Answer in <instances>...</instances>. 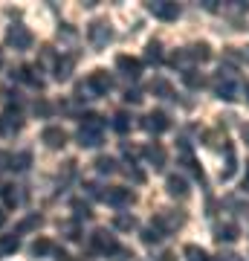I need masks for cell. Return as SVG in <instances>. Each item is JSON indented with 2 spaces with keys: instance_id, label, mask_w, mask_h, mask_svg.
I'll list each match as a JSON object with an SVG mask.
<instances>
[{
  "instance_id": "52a82bcc",
  "label": "cell",
  "mask_w": 249,
  "mask_h": 261,
  "mask_svg": "<svg viewBox=\"0 0 249 261\" xmlns=\"http://www.w3.org/2000/svg\"><path fill=\"white\" fill-rule=\"evenodd\" d=\"M142 128L148 130V134H165L168 128H171V119H168L165 111H151L142 119Z\"/></svg>"
},
{
  "instance_id": "4316f807",
  "label": "cell",
  "mask_w": 249,
  "mask_h": 261,
  "mask_svg": "<svg viewBox=\"0 0 249 261\" xmlns=\"http://www.w3.org/2000/svg\"><path fill=\"white\" fill-rule=\"evenodd\" d=\"M235 151H232V145H226V168L220 171V180H232V174H235Z\"/></svg>"
},
{
  "instance_id": "ee69618b",
  "label": "cell",
  "mask_w": 249,
  "mask_h": 261,
  "mask_svg": "<svg viewBox=\"0 0 249 261\" xmlns=\"http://www.w3.org/2000/svg\"><path fill=\"white\" fill-rule=\"evenodd\" d=\"M52 252H56V261H73L70 252H64V250H52Z\"/></svg>"
},
{
  "instance_id": "1f68e13d",
  "label": "cell",
  "mask_w": 249,
  "mask_h": 261,
  "mask_svg": "<svg viewBox=\"0 0 249 261\" xmlns=\"http://www.w3.org/2000/svg\"><path fill=\"white\" fill-rule=\"evenodd\" d=\"M18 247H20L18 235H3V238H0V252H15Z\"/></svg>"
},
{
  "instance_id": "d6a6232c",
  "label": "cell",
  "mask_w": 249,
  "mask_h": 261,
  "mask_svg": "<svg viewBox=\"0 0 249 261\" xmlns=\"http://www.w3.org/2000/svg\"><path fill=\"white\" fill-rule=\"evenodd\" d=\"M183 79H185V84H188V87H194V90H200V87H203V75L197 73V70H185Z\"/></svg>"
},
{
  "instance_id": "9a60e30c",
  "label": "cell",
  "mask_w": 249,
  "mask_h": 261,
  "mask_svg": "<svg viewBox=\"0 0 249 261\" xmlns=\"http://www.w3.org/2000/svg\"><path fill=\"white\" fill-rule=\"evenodd\" d=\"M183 53H185V58H191V61H200V64L212 58V47H209L206 41H200V44H191V47H185Z\"/></svg>"
},
{
  "instance_id": "f6af8a7d",
  "label": "cell",
  "mask_w": 249,
  "mask_h": 261,
  "mask_svg": "<svg viewBox=\"0 0 249 261\" xmlns=\"http://www.w3.org/2000/svg\"><path fill=\"white\" fill-rule=\"evenodd\" d=\"M162 261H174V252H162Z\"/></svg>"
},
{
  "instance_id": "e575fe53",
  "label": "cell",
  "mask_w": 249,
  "mask_h": 261,
  "mask_svg": "<svg viewBox=\"0 0 249 261\" xmlns=\"http://www.w3.org/2000/svg\"><path fill=\"white\" fill-rule=\"evenodd\" d=\"M122 171H125V174H128V177L133 180V183H145V174H142V171H139V168L133 166V163H128V166L122 168Z\"/></svg>"
},
{
  "instance_id": "277c9868",
  "label": "cell",
  "mask_w": 249,
  "mask_h": 261,
  "mask_svg": "<svg viewBox=\"0 0 249 261\" xmlns=\"http://www.w3.org/2000/svg\"><path fill=\"white\" fill-rule=\"evenodd\" d=\"M87 38H90V44H93L96 49H104V47L113 41L110 23H107V20H93L90 29H87Z\"/></svg>"
},
{
  "instance_id": "836d02e7",
  "label": "cell",
  "mask_w": 249,
  "mask_h": 261,
  "mask_svg": "<svg viewBox=\"0 0 249 261\" xmlns=\"http://www.w3.org/2000/svg\"><path fill=\"white\" fill-rule=\"evenodd\" d=\"M226 56H229L232 61H246V64H249V47H243V49L232 47V49H226Z\"/></svg>"
},
{
  "instance_id": "5b68a950",
  "label": "cell",
  "mask_w": 249,
  "mask_h": 261,
  "mask_svg": "<svg viewBox=\"0 0 249 261\" xmlns=\"http://www.w3.org/2000/svg\"><path fill=\"white\" fill-rule=\"evenodd\" d=\"M6 44L15 47L18 53H23V49L32 47V32H29L26 27H20V23H12V27L6 29Z\"/></svg>"
},
{
  "instance_id": "f1b7e54d",
  "label": "cell",
  "mask_w": 249,
  "mask_h": 261,
  "mask_svg": "<svg viewBox=\"0 0 249 261\" xmlns=\"http://www.w3.org/2000/svg\"><path fill=\"white\" fill-rule=\"evenodd\" d=\"M162 238H165V235L159 232V229H157V226H154V224H151V226H145V229H142V241H145V244H159V241H162Z\"/></svg>"
},
{
  "instance_id": "ba28073f",
  "label": "cell",
  "mask_w": 249,
  "mask_h": 261,
  "mask_svg": "<svg viewBox=\"0 0 249 261\" xmlns=\"http://www.w3.org/2000/svg\"><path fill=\"white\" fill-rule=\"evenodd\" d=\"M41 142H44L46 148H64L67 145V130L61 125H46L41 130Z\"/></svg>"
},
{
  "instance_id": "d6986e66",
  "label": "cell",
  "mask_w": 249,
  "mask_h": 261,
  "mask_svg": "<svg viewBox=\"0 0 249 261\" xmlns=\"http://www.w3.org/2000/svg\"><path fill=\"white\" fill-rule=\"evenodd\" d=\"M35 70L38 67H18L15 70V79H20V82H26V84H32V87H44V82H41V75H35Z\"/></svg>"
},
{
  "instance_id": "7c38bea8",
  "label": "cell",
  "mask_w": 249,
  "mask_h": 261,
  "mask_svg": "<svg viewBox=\"0 0 249 261\" xmlns=\"http://www.w3.org/2000/svg\"><path fill=\"white\" fill-rule=\"evenodd\" d=\"M87 84H90V90H93L96 96H104V93H107V90L113 87V79L104 73V70H96V73H90Z\"/></svg>"
},
{
  "instance_id": "cb8c5ba5",
  "label": "cell",
  "mask_w": 249,
  "mask_h": 261,
  "mask_svg": "<svg viewBox=\"0 0 249 261\" xmlns=\"http://www.w3.org/2000/svg\"><path fill=\"white\" fill-rule=\"evenodd\" d=\"M183 255H185V261H212L209 255H206L203 247H197V244H188V247L183 250Z\"/></svg>"
},
{
  "instance_id": "4fadbf2b",
  "label": "cell",
  "mask_w": 249,
  "mask_h": 261,
  "mask_svg": "<svg viewBox=\"0 0 249 261\" xmlns=\"http://www.w3.org/2000/svg\"><path fill=\"white\" fill-rule=\"evenodd\" d=\"M73 64H75L73 56H61L56 61V67H52V79H56V82H67L70 73H73Z\"/></svg>"
},
{
  "instance_id": "ab89813d",
  "label": "cell",
  "mask_w": 249,
  "mask_h": 261,
  "mask_svg": "<svg viewBox=\"0 0 249 261\" xmlns=\"http://www.w3.org/2000/svg\"><path fill=\"white\" fill-rule=\"evenodd\" d=\"M214 261H243V255H238V252H220Z\"/></svg>"
},
{
  "instance_id": "681fc988",
  "label": "cell",
  "mask_w": 249,
  "mask_h": 261,
  "mask_svg": "<svg viewBox=\"0 0 249 261\" xmlns=\"http://www.w3.org/2000/svg\"><path fill=\"white\" fill-rule=\"evenodd\" d=\"M0 70H3V49H0Z\"/></svg>"
},
{
  "instance_id": "d590c367",
  "label": "cell",
  "mask_w": 249,
  "mask_h": 261,
  "mask_svg": "<svg viewBox=\"0 0 249 261\" xmlns=\"http://www.w3.org/2000/svg\"><path fill=\"white\" fill-rule=\"evenodd\" d=\"M35 226H41V215H29L26 221L18 226V232H29V229H35Z\"/></svg>"
},
{
  "instance_id": "44dd1931",
  "label": "cell",
  "mask_w": 249,
  "mask_h": 261,
  "mask_svg": "<svg viewBox=\"0 0 249 261\" xmlns=\"http://www.w3.org/2000/svg\"><path fill=\"white\" fill-rule=\"evenodd\" d=\"M93 166H96L99 174H116V171H119V163H116L113 157H99Z\"/></svg>"
},
{
  "instance_id": "ffe728a7",
  "label": "cell",
  "mask_w": 249,
  "mask_h": 261,
  "mask_svg": "<svg viewBox=\"0 0 249 261\" xmlns=\"http://www.w3.org/2000/svg\"><path fill=\"white\" fill-rule=\"evenodd\" d=\"M0 195H3L6 206H20L23 203V192H20V186H0Z\"/></svg>"
},
{
  "instance_id": "d4e9b609",
  "label": "cell",
  "mask_w": 249,
  "mask_h": 261,
  "mask_svg": "<svg viewBox=\"0 0 249 261\" xmlns=\"http://www.w3.org/2000/svg\"><path fill=\"white\" fill-rule=\"evenodd\" d=\"M145 61H151V64H159L162 61V44L159 41H151L145 47Z\"/></svg>"
},
{
  "instance_id": "6da1fadb",
  "label": "cell",
  "mask_w": 249,
  "mask_h": 261,
  "mask_svg": "<svg viewBox=\"0 0 249 261\" xmlns=\"http://www.w3.org/2000/svg\"><path fill=\"white\" fill-rule=\"evenodd\" d=\"M102 130H104V119L99 113H84L81 125H78V145H81V148H96V145H102Z\"/></svg>"
},
{
  "instance_id": "7dc6e473",
  "label": "cell",
  "mask_w": 249,
  "mask_h": 261,
  "mask_svg": "<svg viewBox=\"0 0 249 261\" xmlns=\"http://www.w3.org/2000/svg\"><path fill=\"white\" fill-rule=\"evenodd\" d=\"M6 224V212H3V209H0V226Z\"/></svg>"
},
{
  "instance_id": "7bdbcfd3",
  "label": "cell",
  "mask_w": 249,
  "mask_h": 261,
  "mask_svg": "<svg viewBox=\"0 0 249 261\" xmlns=\"http://www.w3.org/2000/svg\"><path fill=\"white\" fill-rule=\"evenodd\" d=\"M35 113H41V116H46V113H49V105H46V102H38V105H35Z\"/></svg>"
},
{
  "instance_id": "f907efd6",
  "label": "cell",
  "mask_w": 249,
  "mask_h": 261,
  "mask_svg": "<svg viewBox=\"0 0 249 261\" xmlns=\"http://www.w3.org/2000/svg\"><path fill=\"white\" fill-rule=\"evenodd\" d=\"M246 180H249V163H246Z\"/></svg>"
},
{
  "instance_id": "30bf717a",
  "label": "cell",
  "mask_w": 249,
  "mask_h": 261,
  "mask_svg": "<svg viewBox=\"0 0 249 261\" xmlns=\"http://www.w3.org/2000/svg\"><path fill=\"white\" fill-rule=\"evenodd\" d=\"M104 200H107L110 206H116V209H125V206H130L133 200H136V195H133L130 189L116 186V189H107V195H104Z\"/></svg>"
},
{
  "instance_id": "9c48e42d",
  "label": "cell",
  "mask_w": 249,
  "mask_h": 261,
  "mask_svg": "<svg viewBox=\"0 0 249 261\" xmlns=\"http://www.w3.org/2000/svg\"><path fill=\"white\" fill-rule=\"evenodd\" d=\"M90 241H93V247H96L99 252H104V255H110V252L119 250V244H116V235L107 232V229H96V232L90 235Z\"/></svg>"
},
{
  "instance_id": "484cf974",
  "label": "cell",
  "mask_w": 249,
  "mask_h": 261,
  "mask_svg": "<svg viewBox=\"0 0 249 261\" xmlns=\"http://www.w3.org/2000/svg\"><path fill=\"white\" fill-rule=\"evenodd\" d=\"M29 163H32V154H29V151H20V154H15V157H12L9 168H15V171H26Z\"/></svg>"
},
{
  "instance_id": "8992f818",
  "label": "cell",
  "mask_w": 249,
  "mask_h": 261,
  "mask_svg": "<svg viewBox=\"0 0 249 261\" xmlns=\"http://www.w3.org/2000/svg\"><path fill=\"white\" fill-rule=\"evenodd\" d=\"M148 12L159 20H177L180 18V6L171 3V0H151V3H148Z\"/></svg>"
},
{
  "instance_id": "ac0fdd59",
  "label": "cell",
  "mask_w": 249,
  "mask_h": 261,
  "mask_svg": "<svg viewBox=\"0 0 249 261\" xmlns=\"http://www.w3.org/2000/svg\"><path fill=\"white\" fill-rule=\"evenodd\" d=\"M165 189L171 197H185L188 195V183H185V177H180V174H171V177L165 180Z\"/></svg>"
},
{
  "instance_id": "5bb4252c",
  "label": "cell",
  "mask_w": 249,
  "mask_h": 261,
  "mask_svg": "<svg viewBox=\"0 0 249 261\" xmlns=\"http://www.w3.org/2000/svg\"><path fill=\"white\" fill-rule=\"evenodd\" d=\"M23 128V119H20L18 113H3L0 116V134H6V137H12V134H18V130Z\"/></svg>"
},
{
  "instance_id": "7402d4cb",
  "label": "cell",
  "mask_w": 249,
  "mask_h": 261,
  "mask_svg": "<svg viewBox=\"0 0 249 261\" xmlns=\"http://www.w3.org/2000/svg\"><path fill=\"white\" fill-rule=\"evenodd\" d=\"M58 229H61L64 238H70V241H78V238H81V226H78V221H64V224H58Z\"/></svg>"
},
{
  "instance_id": "8fae6325",
  "label": "cell",
  "mask_w": 249,
  "mask_h": 261,
  "mask_svg": "<svg viewBox=\"0 0 249 261\" xmlns=\"http://www.w3.org/2000/svg\"><path fill=\"white\" fill-rule=\"evenodd\" d=\"M116 67H119L122 75H128V79H139L142 75V61L133 56H119L116 58Z\"/></svg>"
},
{
  "instance_id": "4dcf8cb0",
  "label": "cell",
  "mask_w": 249,
  "mask_h": 261,
  "mask_svg": "<svg viewBox=\"0 0 249 261\" xmlns=\"http://www.w3.org/2000/svg\"><path fill=\"white\" fill-rule=\"evenodd\" d=\"M151 93H159L162 99H168V96H171V84H168L165 79H154V82H151Z\"/></svg>"
},
{
  "instance_id": "83f0119b",
  "label": "cell",
  "mask_w": 249,
  "mask_h": 261,
  "mask_svg": "<svg viewBox=\"0 0 249 261\" xmlns=\"http://www.w3.org/2000/svg\"><path fill=\"white\" fill-rule=\"evenodd\" d=\"M52 250H56V247L46 241V238H38V241L32 244V255H35V258H44V255H49Z\"/></svg>"
},
{
  "instance_id": "60d3db41",
  "label": "cell",
  "mask_w": 249,
  "mask_h": 261,
  "mask_svg": "<svg viewBox=\"0 0 249 261\" xmlns=\"http://www.w3.org/2000/svg\"><path fill=\"white\" fill-rule=\"evenodd\" d=\"M9 163H12V154H9V151H0V171H6Z\"/></svg>"
},
{
  "instance_id": "3957f363",
  "label": "cell",
  "mask_w": 249,
  "mask_h": 261,
  "mask_svg": "<svg viewBox=\"0 0 249 261\" xmlns=\"http://www.w3.org/2000/svg\"><path fill=\"white\" fill-rule=\"evenodd\" d=\"M183 224H185V215H183V212H174V209H162V212L154 215V226H157L162 235L177 232Z\"/></svg>"
},
{
  "instance_id": "f35d334b",
  "label": "cell",
  "mask_w": 249,
  "mask_h": 261,
  "mask_svg": "<svg viewBox=\"0 0 249 261\" xmlns=\"http://www.w3.org/2000/svg\"><path fill=\"white\" fill-rule=\"evenodd\" d=\"M84 189H87V195H90V197H102V200H104V195H107V192H102L96 183H84Z\"/></svg>"
},
{
  "instance_id": "8d00e7d4",
  "label": "cell",
  "mask_w": 249,
  "mask_h": 261,
  "mask_svg": "<svg viewBox=\"0 0 249 261\" xmlns=\"http://www.w3.org/2000/svg\"><path fill=\"white\" fill-rule=\"evenodd\" d=\"M73 209H75V221H81V218H84V221H87V218H90V206H87V203H81V200H75V203H73Z\"/></svg>"
},
{
  "instance_id": "603a6c76",
  "label": "cell",
  "mask_w": 249,
  "mask_h": 261,
  "mask_svg": "<svg viewBox=\"0 0 249 261\" xmlns=\"http://www.w3.org/2000/svg\"><path fill=\"white\" fill-rule=\"evenodd\" d=\"M113 224H116V229H122V232H130V229H136V218L128 215V212H119Z\"/></svg>"
},
{
  "instance_id": "7a4b0ae2",
  "label": "cell",
  "mask_w": 249,
  "mask_h": 261,
  "mask_svg": "<svg viewBox=\"0 0 249 261\" xmlns=\"http://www.w3.org/2000/svg\"><path fill=\"white\" fill-rule=\"evenodd\" d=\"M214 96L223 99V102H235L240 96V84H238V79H235V73H232L229 67H226V70L220 67V73L214 79Z\"/></svg>"
},
{
  "instance_id": "bcb514c9",
  "label": "cell",
  "mask_w": 249,
  "mask_h": 261,
  "mask_svg": "<svg viewBox=\"0 0 249 261\" xmlns=\"http://www.w3.org/2000/svg\"><path fill=\"white\" fill-rule=\"evenodd\" d=\"M240 134H243V140L249 142V125H243V130H240Z\"/></svg>"
},
{
  "instance_id": "2e32d148",
  "label": "cell",
  "mask_w": 249,
  "mask_h": 261,
  "mask_svg": "<svg viewBox=\"0 0 249 261\" xmlns=\"http://www.w3.org/2000/svg\"><path fill=\"white\" fill-rule=\"evenodd\" d=\"M145 157H148V163L157 168V171H159V168H165V148H162L159 142H151V145H148Z\"/></svg>"
},
{
  "instance_id": "b9f144b4",
  "label": "cell",
  "mask_w": 249,
  "mask_h": 261,
  "mask_svg": "<svg viewBox=\"0 0 249 261\" xmlns=\"http://www.w3.org/2000/svg\"><path fill=\"white\" fill-rule=\"evenodd\" d=\"M125 102L139 105V102H142V93H139V90H128V93H125Z\"/></svg>"
},
{
  "instance_id": "e0dca14e",
  "label": "cell",
  "mask_w": 249,
  "mask_h": 261,
  "mask_svg": "<svg viewBox=\"0 0 249 261\" xmlns=\"http://www.w3.org/2000/svg\"><path fill=\"white\" fill-rule=\"evenodd\" d=\"M214 238H217V241H226V244H232V241H238L240 238V226L238 224H220L217 226V229H214Z\"/></svg>"
},
{
  "instance_id": "74e56055",
  "label": "cell",
  "mask_w": 249,
  "mask_h": 261,
  "mask_svg": "<svg viewBox=\"0 0 249 261\" xmlns=\"http://www.w3.org/2000/svg\"><path fill=\"white\" fill-rule=\"evenodd\" d=\"M75 96H78V99H96V93L90 90V84L87 82H81L78 87H75Z\"/></svg>"
},
{
  "instance_id": "f546056e",
  "label": "cell",
  "mask_w": 249,
  "mask_h": 261,
  "mask_svg": "<svg viewBox=\"0 0 249 261\" xmlns=\"http://www.w3.org/2000/svg\"><path fill=\"white\" fill-rule=\"evenodd\" d=\"M113 128L119 130V134H128V130H130V116L125 111H119L116 116H113Z\"/></svg>"
},
{
  "instance_id": "c3c4849f",
  "label": "cell",
  "mask_w": 249,
  "mask_h": 261,
  "mask_svg": "<svg viewBox=\"0 0 249 261\" xmlns=\"http://www.w3.org/2000/svg\"><path fill=\"white\" fill-rule=\"evenodd\" d=\"M243 192H249V180H243Z\"/></svg>"
}]
</instances>
